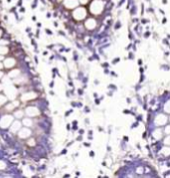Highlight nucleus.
<instances>
[{
  "mask_svg": "<svg viewBox=\"0 0 170 178\" xmlns=\"http://www.w3.org/2000/svg\"><path fill=\"white\" fill-rule=\"evenodd\" d=\"M91 10L93 11L94 13H100V11L103 10V3L100 1V0H97V1H95L93 4H92L91 6Z\"/></svg>",
  "mask_w": 170,
  "mask_h": 178,
  "instance_id": "f257e3e1",
  "label": "nucleus"
},
{
  "mask_svg": "<svg viewBox=\"0 0 170 178\" xmlns=\"http://www.w3.org/2000/svg\"><path fill=\"white\" fill-rule=\"evenodd\" d=\"M167 121V118L164 115H158L157 118H155V124H157V127H162L163 124H165Z\"/></svg>",
  "mask_w": 170,
  "mask_h": 178,
  "instance_id": "f03ea898",
  "label": "nucleus"
},
{
  "mask_svg": "<svg viewBox=\"0 0 170 178\" xmlns=\"http://www.w3.org/2000/svg\"><path fill=\"white\" fill-rule=\"evenodd\" d=\"M74 16L76 17L77 19H83L84 17L86 16V11L84 8H79L77 11H75Z\"/></svg>",
  "mask_w": 170,
  "mask_h": 178,
  "instance_id": "7ed1b4c3",
  "label": "nucleus"
},
{
  "mask_svg": "<svg viewBox=\"0 0 170 178\" xmlns=\"http://www.w3.org/2000/svg\"><path fill=\"white\" fill-rule=\"evenodd\" d=\"M65 4L68 8H74L78 5V0H66Z\"/></svg>",
  "mask_w": 170,
  "mask_h": 178,
  "instance_id": "20e7f679",
  "label": "nucleus"
},
{
  "mask_svg": "<svg viewBox=\"0 0 170 178\" xmlns=\"http://www.w3.org/2000/svg\"><path fill=\"white\" fill-rule=\"evenodd\" d=\"M30 130L29 129H27V128H24V129H22L21 131L19 132V135L21 136V138H27V136H29L30 135Z\"/></svg>",
  "mask_w": 170,
  "mask_h": 178,
  "instance_id": "39448f33",
  "label": "nucleus"
},
{
  "mask_svg": "<svg viewBox=\"0 0 170 178\" xmlns=\"http://www.w3.org/2000/svg\"><path fill=\"white\" fill-rule=\"evenodd\" d=\"M6 52H7V48L0 46V54H1V55H4L5 53H6Z\"/></svg>",
  "mask_w": 170,
  "mask_h": 178,
  "instance_id": "423d86ee",
  "label": "nucleus"
},
{
  "mask_svg": "<svg viewBox=\"0 0 170 178\" xmlns=\"http://www.w3.org/2000/svg\"><path fill=\"white\" fill-rule=\"evenodd\" d=\"M164 132L166 135H170V125H166L165 128H164Z\"/></svg>",
  "mask_w": 170,
  "mask_h": 178,
  "instance_id": "0eeeda50",
  "label": "nucleus"
},
{
  "mask_svg": "<svg viewBox=\"0 0 170 178\" xmlns=\"http://www.w3.org/2000/svg\"><path fill=\"white\" fill-rule=\"evenodd\" d=\"M12 128H14V129H16V130H17V129H19V128H20V124H19L18 121H17V122H15V124H13Z\"/></svg>",
  "mask_w": 170,
  "mask_h": 178,
  "instance_id": "6e6552de",
  "label": "nucleus"
},
{
  "mask_svg": "<svg viewBox=\"0 0 170 178\" xmlns=\"http://www.w3.org/2000/svg\"><path fill=\"white\" fill-rule=\"evenodd\" d=\"M164 143H165L166 145H170V135L167 136V138L164 139Z\"/></svg>",
  "mask_w": 170,
  "mask_h": 178,
  "instance_id": "1a4fd4ad",
  "label": "nucleus"
},
{
  "mask_svg": "<svg viewBox=\"0 0 170 178\" xmlns=\"http://www.w3.org/2000/svg\"><path fill=\"white\" fill-rule=\"evenodd\" d=\"M2 59H3V57H2V56H0V60H2Z\"/></svg>",
  "mask_w": 170,
  "mask_h": 178,
  "instance_id": "9d476101",
  "label": "nucleus"
},
{
  "mask_svg": "<svg viewBox=\"0 0 170 178\" xmlns=\"http://www.w3.org/2000/svg\"><path fill=\"white\" fill-rule=\"evenodd\" d=\"M2 67H3V66H2V65H1V64H0V69H1V68H2Z\"/></svg>",
  "mask_w": 170,
  "mask_h": 178,
  "instance_id": "9b49d317",
  "label": "nucleus"
},
{
  "mask_svg": "<svg viewBox=\"0 0 170 178\" xmlns=\"http://www.w3.org/2000/svg\"><path fill=\"white\" fill-rule=\"evenodd\" d=\"M1 76H2V73H0V77H1Z\"/></svg>",
  "mask_w": 170,
  "mask_h": 178,
  "instance_id": "f8f14e48",
  "label": "nucleus"
},
{
  "mask_svg": "<svg viewBox=\"0 0 170 178\" xmlns=\"http://www.w3.org/2000/svg\"><path fill=\"white\" fill-rule=\"evenodd\" d=\"M0 36H1V31H0Z\"/></svg>",
  "mask_w": 170,
  "mask_h": 178,
  "instance_id": "ddd939ff",
  "label": "nucleus"
}]
</instances>
